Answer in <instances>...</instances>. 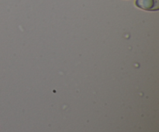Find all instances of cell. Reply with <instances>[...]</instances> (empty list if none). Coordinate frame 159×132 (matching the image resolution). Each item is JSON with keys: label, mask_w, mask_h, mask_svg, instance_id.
<instances>
[{"label": "cell", "mask_w": 159, "mask_h": 132, "mask_svg": "<svg viewBox=\"0 0 159 132\" xmlns=\"http://www.w3.org/2000/svg\"><path fill=\"white\" fill-rule=\"evenodd\" d=\"M135 6L145 11H158L159 0H136Z\"/></svg>", "instance_id": "cell-1"}]
</instances>
